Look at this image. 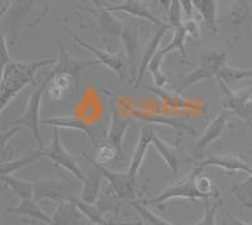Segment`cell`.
<instances>
[{
  "label": "cell",
  "instance_id": "b9f144b4",
  "mask_svg": "<svg viewBox=\"0 0 252 225\" xmlns=\"http://www.w3.org/2000/svg\"><path fill=\"white\" fill-rule=\"evenodd\" d=\"M22 127H13L10 129L1 130L0 132V156H3L4 152H5V147L8 145V142L13 138V137L17 134L18 132H20Z\"/></svg>",
  "mask_w": 252,
  "mask_h": 225
},
{
  "label": "cell",
  "instance_id": "9c48e42d",
  "mask_svg": "<svg viewBox=\"0 0 252 225\" xmlns=\"http://www.w3.org/2000/svg\"><path fill=\"white\" fill-rule=\"evenodd\" d=\"M43 156L51 159L56 166L64 168L68 171L72 176L76 177L78 181L83 182L86 181V175L83 173L81 167L78 166L77 161L73 158L71 153L66 150L64 145L62 143L61 139V133L58 128H53V133H52V139H51V146L48 148L43 150Z\"/></svg>",
  "mask_w": 252,
  "mask_h": 225
},
{
  "label": "cell",
  "instance_id": "ee69618b",
  "mask_svg": "<svg viewBox=\"0 0 252 225\" xmlns=\"http://www.w3.org/2000/svg\"><path fill=\"white\" fill-rule=\"evenodd\" d=\"M182 8H183V14L187 18L193 17V12H194V8H193L192 0H181Z\"/></svg>",
  "mask_w": 252,
  "mask_h": 225
},
{
  "label": "cell",
  "instance_id": "bcb514c9",
  "mask_svg": "<svg viewBox=\"0 0 252 225\" xmlns=\"http://www.w3.org/2000/svg\"><path fill=\"white\" fill-rule=\"evenodd\" d=\"M158 3L160 4L161 6L164 8V10H169V6H170V0H158Z\"/></svg>",
  "mask_w": 252,
  "mask_h": 225
},
{
  "label": "cell",
  "instance_id": "ac0fdd59",
  "mask_svg": "<svg viewBox=\"0 0 252 225\" xmlns=\"http://www.w3.org/2000/svg\"><path fill=\"white\" fill-rule=\"evenodd\" d=\"M155 133H157V129L152 124H145L140 128V136H139L138 145H136V148H135L134 153H132V158L131 162H130L129 168L126 171L134 179H136L139 172H140L143 162L145 159L146 153H148V148L152 145L153 137H154Z\"/></svg>",
  "mask_w": 252,
  "mask_h": 225
},
{
  "label": "cell",
  "instance_id": "681fc988",
  "mask_svg": "<svg viewBox=\"0 0 252 225\" xmlns=\"http://www.w3.org/2000/svg\"><path fill=\"white\" fill-rule=\"evenodd\" d=\"M1 112H1V110H0V116H1Z\"/></svg>",
  "mask_w": 252,
  "mask_h": 225
},
{
  "label": "cell",
  "instance_id": "3957f363",
  "mask_svg": "<svg viewBox=\"0 0 252 225\" xmlns=\"http://www.w3.org/2000/svg\"><path fill=\"white\" fill-rule=\"evenodd\" d=\"M226 51L220 48H206L202 51V55L199 57V65L192 70L188 75L184 76L181 81V85L177 87V94H181L190 87L195 86L199 82L207 78L217 77L220 70L223 65L227 64Z\"/></svg>",
  "mask_w": 252,
  "mask_h": 225
},
{
  "label": "cell",
  "instance_id": "5b68a950",
  "mask_svg": "<svg viewBox=\"0 0 252 225\" xmlns=\"http://www.w3.org/2000/svg\"><path fill=\"white\" fill-rule=\"evenodd\" d=\"M218 86L222 94V107L224 110H229L247 125H252V85L244 89L233 90L227 86L223 81L218 80Z\"/></svg>",
  "mask_w": 252,
  "mask_h": 225
},
{
  "label": "cell",
  "instance_id": "30bf717a",
  "mask_svg": "<svg viewBox=\"0 0 252 225\" xmlns=\"http://www.w3.org/2000/svg\"><path fill=\"white\" fill-rule=\"evenodd\" d=\"M194 180V171L189 173L188 176L173 184L169 188H164L160 193L149 200H141L144 205H155L163 209L164 204L173 199H188V200H203V196L198 192L193 184Z\"/></svg>",
  "mask_w": 252,
  "mask_h": 225
},
{
  "label": "cell",
  "instance_id": "7dc6e473",
  "mask_svg": "<svg viewBox=\"0 0 252 225\" xmlns=\"http://www.w3.org/2000/svg\"><path fill=\"white\" fill-rule=\"evenodd\" d=\"M152 1H153V4H154V5H157V4H159V3H158V0H152Z\"/></svg>",
  "mask_w": 252,
  "mask_h": 225
},
{
  "label": "cell",
  "instance_id": "6da1fadb",
  "mask_svg": "<svg viewBox=\"0 0 252 225\" xmlns=\"http://www.w3.org/2000/svg\"><path fill=\"white\" fill-rule=\"evenodd\" d=\"M57 58H47L38 61L12 60L5 67L0 80V110L4 112L10 101L28 86L35 84V75L42 67L56 65Z\"/></svg>",
  "mask_w": 252,
  "mask_h": 225
},
{
  "label": "cell",
  "instance_id": "f1b7e54d",
  "mask_svg": "<svg viewBox=\"0 0 252 225\" xmlns=\"http://www.w3.org/2000/svg\"><path fill=\"white\" fill-rule=\"evenodd\" d=\"M194 188L198 192L203 196V200H217L220 197V191L217 186L213 184L211 177L202 172L201 168L194 170V180H193Z\"/></svg>",
  "mask_w": 252,
  "mask_h": 225
},
{
  "label": "cell",
  "instance_id": "d6986e66",
  "mask_svg": "<svg viewBox=\"0 0 252 225\" xmlns=\"http://www.w3.org/2000/svg\"><path fill=\"white\" fill-rule=\"evenodd\" d=\"M107 12H121L126 13V14L131 15V17L139 18V19L148 20L150 23L155 24L158 27L164 26V22H161L154 13L149 9V6L144 3L143 0H124L121 4H118V5H107L105 6Z\"/></svg>",
  "mask_w": 252,
  "mask_h": 225
},
{
  "label": "cell",
  "instance_id": "9a60e30c",
  "mask_svg": "<svg viewBox=\"0 0 252 225\" xmlns=\"http://www.w3.org/2000/svg\"><path fill=\"white\" fill-rule=\"evenodd\" d=\"M69 37L72 38V40L77 43L78 46H81L82 48H86L87 51L92 53V55L96 56V60L98 61V64L103 65L105 67L115 73L121 80L125 78V67H124V60L121 57L120 53H114V52H110V51H106V49H102V48H98L96 46H92L90 44L89 42H86L85 39H82L81 37L76 35H72V33H68Z\"/></svg>",
  "mask_w": 252,
  "mask_h": 225
},
{
  "label": "cell",
  "instance_id": "2e32d148",
  "mask_svg": "<svg viewBox=\"0 0 252 225\" xmlns=\"http://www.w3.org/2000/svg\"><path fill=\"white\" fill-rule=\"evenodd\" d=\"M204 167H218L227 172H245L252 173V168L240 154L235 153H224V154H213L207 157L199 163L198 168L203 170Z\"/></svg>",
  "mask_w": 252,
  "mask_h": 225
},
{
  "label": "cell",
  "instance_id": "d4e9b609",
  "mask_svg": "<svg viewBox=\"0 0 252 225\" xmlns=\"http://www.w3.org/2000/svg\"><path fill=\"white\" fill-rule=\"evenodd\" d=\"M82 217L81 211L71 201L62 200L58 202L48 225H77Z\"/></svg>",
  "mask_w": 252,
  "mask_h": 225
},
{
  "label": "cell",
  "instance_id": "8fae6325",
  "mask_svg": "<svg viewBox=\"0 0 252 225\" xmlns=\"http://www.w3.org/2000/svg\"><path fill=\"white\" fill-rule=\"evenodd\" d=\"M228 24L233 40L252 28V0H233L228 9Z\"/></svg>",
  "mask_w": 252,
  "mask_h": 225
},
{
  "label": "cell",
  "instance_id": "83f0119b",
  "mask_svg": "<svg viewBox=\"0 0 252 225\" xmlns=\"http://www.w3.org/2000/svg\"><path fill=\"white\" fill-rule=\"evenodd\" d=\"M102 175L97 168L94 167V171L90 172L89 176H86V181L83 182V188L81 191L80 199L89 204H96L100 195L101 182H102Z\"/></svg>",
  "mask_w": 252,
  "mask_h": 225
},
{
  "label": "cell",
  "instance_id": "7a4b0ae2",
  "mask_svg": "<svg viewBox=\"0 0 252 225\" xmlns=\"http://www.w3.org/2000/svg\"><path fill=\"white\" fill-rule=\"evenodd\" d=\"M101 93L106 96V98H109L110 112H111L110 127L109 129H107L105 141L109 142L110 145H112L116 148V150L119 152V156L123 159L124 137H125L126 132H127V129L130 128L131 121L134 120V118H132V109H134V108H132L129 103H126V100L114 95L110 90L102 89L101 90Z\"/></svg>",
  "mask_w": 252,
  "mask_h": 225
},
{
  "label": "cell",
  "instance_id": "c3c4849f",
  "mask_svg": "<svg viewBox=\"0 0 252 225\" xmlns=\"http://www.w3.org/2000/svg\"><path fill=\"white\" fill-rule=\"evenodd\" d=\"M86 225H97V224H92V223H89V224H86Z\"/></svg>",
  "mask_w": 252,
  "mask_h": 225
},
{
  "label": "cell",
  "instance_id": "4316f807",
  "mask_svg": "<svg viewBox=\"0 0 252 225\" xmlns=\"http://www.w3.org/2000/svg\"><path fill=\"white\" fill-rule=\"evenodd\" d=\"M144 89H146L152 94L157 95L158 98L163 101L164 105L172 108V109H194L195 108L194 103L182 98L177 93H168V91H165L161 87L157 86H144Z\"/></svg>",
  "mask_w": 252,
  "mask_h": 225
},
{
  "label": "cell",
  "instance_id": "7bdbcfd3",
  "mask_svg": "<svg viewBox=\"0 0 252 225\" xmlns=\"http://www.w3.org/2000/svg\"><path fill=\"white\" fill-rule=\"evenodd\" d=\"M223 225H251V224L237 219V218L233 217L231 213H226V218L223 219Z\"/></svg>",
  "mask_w": 252,
  "mask_h": 225
},
{
  "label": "cell",
  "instance_id": "f907efd6",
  "mask_svg": "<svg viewBox=\"0 0 252 225\" xmlns=\"http://www.w3.org/2000/svg\"><path fill=\"white\" fill-rule=\"evenodd\" d=\"M112 1H114V0H112ZM115 1H116V0H115Z\"/></svg>",
  "mask_w": 252,
  "mask_h": 225
},
{
  "label": "cell",
  "instance_id": "5bb4252c",
  "mask_svg": "<svg viewBox=\"0 0 252 225\" xmlns=\"http://www.w3.org/2000/svg\"><path fill=\"white\" fill-rule=\"evenodd\" d=\"M51 80L47 85L46 93L48 94L49 99L55 103H61L64 99L69 98L75 93H78L80 81L72 75L63 73H52Z\"/></svg>",
  "mask_w": 252,
  "mask_h": 225
},
{
  "label": "cell",
  "instance_id": "277c9868",
  "mask_svg": "<svg viewBox=\"0 0 252 225\" xmlns=\"http://www.w3.org/2000/svg\"><path fill=\"white\" fill-rule=\"evenodd\" d=\"M49 80H51V74H47L44 76V78L42 80V82L39 84V86L32 93V95L29 96L28 103H27V107L24 109L22 116H19L18 119L12 121V124L14 127H26L31 130L33 138L37 141V143L39 145V148L44 150V143L42 136H40V119H39V112H40V103H42V98H43V94L46 93L47 85H48Z\"/></svg>",
  "mask_w": 252,
  "mask_h": 225
},
{
  "label": "cell",
  "instance_id": "ffe728a7",
  "mask_svg": "<svg viewBox=\"0 0 252 225\" xmlns=\"http://www.w3.org/2000/svg\"><path fill=\"white\" fill-rule=\"evenodd\" d=\"M132 118L138 119V120L144 121L146 124H160V125H165V127H170L173 129L177 130L178 133V138L181 141L182 137L184 134H189V136H193L195 133V130L193 128L188 127L184 123H181V121L175 120V119L172 118H166V116L160 115V114H158V112H144V110L138 109V108H135L132 109Z\"/></svg>",
  "mask_w": 252,
  "mask_h": 225
},
{
  "label": "cell",
  "instance_id": "d6a6232c",
  "mask_svg": "<svg viewBox=\"0 0 252 225\" xmlns=\"http://www.w3.org/2000/svg\"><path fill=\"white\" fill-rule=\"evenodd\" d=\"M34 199H49L53 201H62V192H61V186L58 184L49 180H39L34 184Z\"/></svg>",
  "mask_w": 252,
  "mask_h": 225
},
{
  "label": "cell",
  "instance_id": "8d00e7d4",
  "mask_svg": "<svg viewBox=\"0 0 252 225\" xmlns=\"http://www.w3.org/2000/svg\"><path fill=\"white\" fill-rule=\"evenodd\" d=\"M96 148H97V159H96V161L102 163V165L110 163V162H112L114 159H121L116 148L112 145H110L109 142L102 141L100 145L96 146Z\"/></svg>",
  "mask_w": 252,
  "mask_h": 225
},
{
  "label": "cell",
  "instance_id": "836d02e7",
  "mask_svg": "<svg viewBox=\"0 0 252 225\" xmlns=\"http://www.w3.org/2000/svg\"><path fill=\"white\" fill-rule=\"evenodd\" d=\"M233 197L241 204V208L252 209V173L244 181L238 182L231 188Z\"/></svg>",
  "mask_w": 252,
  "mask_h": 225
},
{
  "label": "cell",
  "instance_id": "7c38bea8",
  "mask_svg": "<svg viewBox=\"0 0 252 225\" xmlns=\"http://www.w3.org/2000/svg\"><path fill=\"white\" fill-rule=\"evenodd\" d=\"M57 46L60 56H58L56 65H53V69L51 70L52 73L68 74V75H72L78 81H81V76L86 70L98 65L97 60H80V58L73 57L67 51L66 47L63 46L60 38H57Z\"/></svg>",
  "mask_w": 252,
  "mask_h": 225
},
{
  "label": "cell",
  "instance_id": "484cf974",
  "mask_svg": "<svg viewBox=\"0 0 252 225\" xmlns=\"http://www.w3.org/2000/svg\"><path fill=\"white\" fill-rule=\"evenodd\" d=\"M193 8L201 15L207 28L218 32V0H192Z\"/></svg>",
  "mask_w": 252,
  "mask_h": 225
},
{
  "label": "cell",
  "instance_id": "1f68e13d",
  "mask_svg": "<svg viewBox=\"0 0 252 225\" xmlns=\"http://www.w3.org/2000/svg\"><path fill=\"white\" fill-rule=\"evenodd\" d=\"M252 77V69H238V67L229 66L228 64L223 65L220 70L217 77L218 80L223 81L227 86L231 87V85L244 81L246 78Z\"/></svg>",
  "mask_w": 252,
  "mask_h": 225
},
{
  "label": "cell",
  "instance_id": "8992f818",
  "mask_svg": "<svg viewBox=\"0 0 252 225\" xmlns=\"http://www.w3.org/2000/svg\"><path fill=\"white\" fill-rule=\"evenodd\" d=\"M83 158H86L87 161L91 163L92 167L97 168L101 172L102 177L107 180L110 184V188L118 195L120 199L127 200V201H134L138 195V186H136V179L131 177L127 172H115V171L110 170L106 166L97 162L91 156H89L86 152L82 153Z\"/></svg>",
  "mask_w": 252,
  "mask_h": 225
},
{
  "label": "cell",
  "instance_id": "e575fe53",
  "mask_svg": "<svg viewBox=\"0 0 252 225\" xmlns=\"http://www.w3.org/2000/svg\"><path fill=\"white\" fill-rule=\"evenodd\" d=\"M187 32L186 29L183 28V26L178 27L174 29V36H173V39L170 40L169 43L166 44L164 48L160 49V52L164 56L169 55L173 51H179L182 55V60H183V64H188V55H187L186 49V39H187Z\"/></svg>",
  "mask_w": 252,
  "mask_h": 225
},
{
  "label": "cell",
  "instance_id": "74e56055",
  "mask_svg": "<svg viewBox=\"0 0 252 225\" xmlns=\"http://www.w3.org/2000/svg\"><path fill=\"white\" fill-rule=\"evenodd\" d=\"M183 8L181 0H170V6L168 10V22L173 29L181 27L183 23Z\"/></svg>",
  "mask_w": 252,
  "mask_h": 225
},
{
  "label": "cell",
  "instance_id": "d590c367",
  "mask_svg": "<svg viewBox=\"0 0 252 225\" xmlns=\"http://www.w3.org/2000/svg\"><path fill=\"white\" fill-rule=\"evenodd\" d=\"M130 204H131L135 210L140 214V217L144 220V225H174L172 223L166 222L163 218L158 217L157 214H154L153 211H150L149 209L146 208V205H144L141 202V200H134Z\"/></svg>",
  "mask_w": 252,
  "mask_h": 225
},
{
  "label": "cell",
  "instance_id": "ab89813d",
  "mask_svg": "<svg viewBox=\"0 0 252 225\" xmlns=\"http://www.w3.org/2000/svg\"><path fill=\"white\" fill-rule=\"evenodd\" d=\"M10 61H12V58H10V55H9L6 38L4 33L1 32V28H0V80L3 77L4 70H5V67L8 66Z\"/></svg>",
  "mask_w": 252,
  "mask_h": 225
},
{
  "label": "cell",
  "instance_id": "60d3db41",
  "mask_svg": "<svg viewBox=\"0 0 252 225\" xmlns=\"http://www.w3.org/2000/svg\"><path fill=\"white\" fill-rule=\"evenodd\" d=\"M183 28L186 29L187 36L190 38H199L201 37V23L195 19L194 17H189L182 23Z\"/></svg>",
  "mask_w": 252,
  "mask_h": 225
},
{
  "label": "cell",
  "instance_id": "f6af8a7d",
  "mask_svg": "<svg viewBox=\"0 0 252 225\" xmlns=\"http://www.w3.org/2000/svg\"><path fill=\"white\" fill-rule=\"evenodd\" d=\"M90 3L94 5V8H97V9H102L105 6L109 5V1L107 0H89Z\"/></svg>",
  "mask_w": 252,
  "mask_h": 225
},
{
  "label": "cell",
  "instance_id": "cb8c5ba5",
  "mask_svg": "<svg viewBox=\"0 0 252 225\" xmlns=\"http://www.w3.org/2000/svg\"><path fill=\"white\" fill-rule=\"evenodd\" d=\"M178 143H179L178 139L175 141V145L166 143L163 138L159 137L158 133H155L152 142V145L155 147L158 154L163 158V161L165 162V165L169 167V170L172 171L173 175H177L178 170H179V157H178L177 150Z\"/></svg>",
  "mask_w": 252,
  "mask_h": 225
},
{
  "label": "cell",
  "instance_id": "44dd1931",
  "mask_svg": "<svg viewBox=\"0 0 252 225\" xmlns=\"http://www.w3.org/2000/svg\"><path fill=\"white\" fill-rule=\"evenodd\" d=\"M82 12H87L90 14H92V17L97 20L98 28L105 32L109 36H114V37H120L121 31H123L124 23L121 22L119 18H116L114 15V13L107 12L106 9H97V8H87V6H83V8H78Z\"/></svg>",
  "mask_w": 252,
  "mask_h": 225
},
{
  "label": "cell",
  "instance_id": "7402d4cb",
  "mask_svg": "<svg viewBox=\"0 0 252 225\" xmlns=\"http://www.w3.org/2000/svg\"><path fill=\"white\" fill-rule=\"evenodd\" d=\"M40 124L43 125H51L53 128H64V129H73L78 130V132L85 133L94 143H96V137L94 134L91 124L85 119H81L78 116L69 115V116H55V118H48V119H42Z\"/></svg>",
  "mask_w": 252,
  "mask_h": 225
},
{
  "label": "cell",
  "instance_id": "603a6c76",
  "mask_svg": "<svg viewBox=\"0 0 252 225\" xmlns=\"http://www.w3.org/2000/svg\"><path fill=\"white\" fill-rule=\"evenodd\" d=\"M6 213H10L13 215H19V217L29 218V219L37 220V222L43 223V224L47 225L51 223V217H49L43 209L40 208L39 204H38V201L34 197L20 200L19 206L8 209Z\"/></svg>",
  "mask_w": 252,
  "mask_h": 225
},
{
  "label": "cell",
  "instance_id": "ba28073f",
  "mask_svg": "<svg viewBox=\"0 0 252 225\" xmlns=\"http://www.w3.org/2000/svg\"><path fill=\"white\" fill-rule=\"evenodd\" d=\"M121 42L125 49L126 60H127V74L129 82H135L138 74L139 65L141 60V43H140V26L134 22H125L121 31Z\"/></svg>",
  "mask_w": 252,
  "mask_h": 225
},
{
  "label": "cell",
  "instance_id": "e0dca14e",
  "mask_svg": "<svg viewBox=\"0 0 252 225\" xmlns=\"http://www.w3.org/2000/svg\"><path fill=\"white\" fill-rule=\"evenodd\" d=\"M173 29L169 24L166 23L161 27H158V31L152 36L148 42H146L145 46L143 47V51H141V60H140V65H139L138 69V74H136V78H135L134 82V87H139L141 84V81H143L144 75H145L146 70H148V66L152 62L153 57L155 56V53L158 52V49H159V46H160V42L163 39V37L165 36V33L168 31Z\"/></svg>",
  "mask_w": 252,
  "mask_h": 225
},
{
  "label": "cell",
  "instance_id": "4dcf8cb0",
  "mask_svg": "<svg viewBox=\"0 0 252 225\" xmlns=\"http://www.w3.org/2000/svg\"><path fill=\"white\" fill-rule=\"evenodd\" d=\"M0 181L3 182L5 188H10L20 200L34 197V184L33 182L12 176V175L0 177Z\"/></svg>",
  "mask_w": 252,
  "mask_h": 225
},
{
  "label": "cell",
  "instance_id": "4fadbf2b",
  "mask_svg": "<svg viewBox=\"0 0 252 225\" xmlns=\"http://www.w3.org/2000/svg\"><path fill=\"white\" fill-rule=\"evenodd\" d=\"M233 114L229 112V110H224V112L218 114L216 118H213L212 120H211V123L207 125L206 129L203 130V134L201 136V138L198 139L194 148H193V154H194L195 157H201L204 153V150H206L209 146H212L213 143L223 134L224 129H226L227 124H228L229 118Z\"/></svg>",
  "mask_w": 252,
  "mask_h": 225
},
{
  "label": "cell",
  "instance_id": "52a82bcc",
  "mask_svg": "<svg viewBox=\"0 0 252 225\" xmlns=\"http://www.w3.org/2000/svg\"><path fill=\"white\" fill-rule=\"evenodd\" d=\"M39 0H9L8 8L1 20L5 24L9 43L15 46L18 43L24 22L31 17Z\"/></svg>",
  "mask_w": 252,
  "mask_h": 225
},
{
  "label": "cell",
  "instance_id": "f35d334b",
  "mask_svg": "<svg viewBox=\"0 0 252 225\" xmlns=\"http://www.w3.org/2000/svg\"><path fill=\"white\" fill-rule=\"evenodd\" d=\"M220 206V201H215L209 204L208 200H204V214L201 220L188 225H216V214Z\"/></svg>",
  "mask_w": 252,
  "mask_h": 225
},
{
  "label": "cell",
  "instance_id": "f546056e",
  "mask_svg": "<svg viewBox=\"0 0 252 225\" xmlns=\"http://www.w3.org/2000/svg\"><path fill=\"white\" fill-rule=\"evenodd\" d=\"M40 157H43V150L42 148H39L37 150H33V152L28 153L27 156L20 157V158L0 162V177L12 175V173L29 166L34 161H37L38 158H40Z\"/></svg>",
  "mask_w": 252,
  "mask_h": 225
}]
</instances>
